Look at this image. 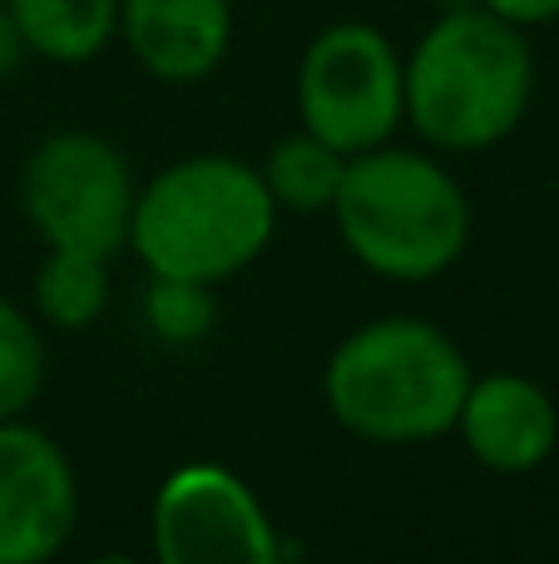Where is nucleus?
Wrapping results in <instances>:
<instances>
[{
	"instance_id": "20e7f679",
	"label": "nucleus",
	"mask_w": 559,
	"mask_h": 564,
	"mask_svg": "<svg viewBox=\"0 0 559 564\" xmlns=\"http://www.w3.org/2000/svg\"><path fill=\"white\" fill-rule=\"evenodd\" d=\"M332 224L366 273L426 282L461 263L471 243V198L441 159L386 139L347 159Z\"/></svg>"
},
{
	"instance_id": "423d86ee",
	"label": "nucleus",
	"mask_w": 559,
	"mask_h": 564,
	"mask_svg": "<svg viewBox=\"0 0 559 564\" xmlns=\"http://www.w3.org/2000/svg\"><path fill=\"white\" fill-rule=\"evenodd\" d=\"M297 119L342 154L376 149L406 124L402 50L366 20H337L297 59Z\"/></svg>"
},
{
	"instance_id": "0eeeda50",
	"label": "nucleus",
	"mask_w": 559,
	"mask_h": 564,
	"mask_svg": "<svg viewBox=\"0 0 559 564\" xmlns=\"http://www.w3.org/2000/svg\"><path fill=\"white\" fill-rule=\"evenodd\" d=\"M149 545L164 564H273L287 555L257 490L213 460L164 476L149 506Z\"/></svg>"
},
{
	"instance_id": "9d476101",
	"label": "nucleus",
	"mask_w": 559,
	"mask_h": 564,
	"mask_svg": "<svg viewBox=\"0 0 559 564\" xmlns=\"http://www.w3.org/2000/svg\"><path fill=\"white\" fill-rule=\"evenodd\" d=\"M129 55L164 85H198L233 50V0H119Z\"/></svg>"
},
{
	"instance_id": "f8f14e48",
	"label": "nucleus",
	"mask_w": 559,
	"mask_h": 564,
	"mask_svg": "<svg viewBox=\"0 0 559 564\" xmlns=\"http://www.w3.org/2000/svg\"><path fill=\"white\" fill-rule=\"evenodd\" d=\"M347 159L352 154H342V149L322 144L317 134L297 129V134L277 139V144L267 149L257 174H263L277 214L313 218V214H332L337 188H342V174H347Z\"/></svg>"
},
{
	"instance_id": "7ed1b4c3",
	"label": "nucleus",
	"mask_w": 559,
	"mask_h": 564,
	"mask_svg": "<svg viewBox=\"0 0 559 564\" xmlns=\"http://www.w3.org/2000/svg\"><path fill=\"white\" fill-rule=\"evenodd\" d=\"M277 218L283 214L257 164L233 154H188L139 188L129 248L149 278L218 288L267 253Z\"/></svg>"
},
{
	"instance_id": "f257e3e1",
	"label": "nucleus",
	"mask_w": 559,
	"mask_h": 564,
	"mask_svg": "<svg viewBox=\"0 0 559 564\" xmlns=\"http://www.w3.org/2000/svg\"><path fill=\"white\" fill-rule=\"evenodd\" d=\"M406 124L446 154H481L520 129L535 99V55L520 25L456 6L402 55Z\"/></svg>"
},
{
	"instance_id": "6e6552de",
	"label": "nucleus",
	"mask_w": 559,
	"mask_h": 564,
	"mask_svg": "<svg viewBox=\"0 0 559 564\" xmlns=\"http://www.w3.org/2000/svg\"><path fill=\"white\" fill-rule=\"evenodd\" d=\"M79 525V480L65 446L25 416L0 421V564H45Z\"/></svg>"
},
{
	"instance_id": "39448f33",
	"label": "nucleus",
	"mask_w": 559,
	"mask_h": 564,
	"mask_svg": "<svg viewBox=\"0 0 559 564\" xmlns=\"http://www.w3.org/2000/svg\"><path fill=\"white\" fill-rule=\"evenodd\" d=\"M139 184L129 159L95 129H55L20 169V208L50 248L114 263L129 248Z\"/></svg>"
},
{
	"instance_id": "1a4fd4ad",
	"label": "nucleus",
	"mask_w": 559,
	"mask_h": 564,
	"mask_svg": "<svg viewBox=\"0 0 559 564\" xmlns=\"http://www.w3.org/2000/svg\"><path fill=\"white\" fill-rule=\"evenodd\" d=\"M456 431L485 470L530 476L559 451V406L540 381L520 371H485L465 387Z\"/></svg>"
},
{
	"instance_id": "4468645a",
	"label": "nucleus",
	"mask_w": 559,
	"mask_h": 564,
	"mask_svg": "<svg viewBox=\"0 0 559 564\" xmlns=\"http://www.w3.org/2000/svg\"><path fill=\"white\" fill-rule=\"evenodd\" d=\"M45 391V337L40 327L0 297V421H15Z\"/></svg>"
},
{
	"instance_id": "2eb2a0df",
	"label": "nucleus",
	"mask_w": 559,
	"mask_h": 564,
	"mask_svg": "<svg viewBox=\"0 0 559 564\" xmlns=\"http://www.w3.org/2000/svg\"><path fill=\"white\" fill-rule=\"evenodd\" d=\"M218 297L208 282L188 278H149L144 288V327L154 332L164 347H194L213 332Z\"/></svg>"
},
{
	"instance_id": "dca6fc26",
	"label": "nucleus",
	"mask_w": 559,
	"mask_h": 564,
	"mask_svg": "<svg viewBox=\"0 0 559 564\" xmlns=\"http://www.w3.org/2000/svg\"><path fill=\"white\" fill-rule=\"evenodd\" d=\"M481 6L495 10L501 20H511V25H520V30H535V25L559 20V0H481Z\"/></svg>"
},
{
	"instance_id": "f3484780",
	"label": "nucleus",
	"mask_w": 559,
	"mask_h": 564,
	"mask_svg": "<svg viewBox=\"0 0 559 564\" xmlns=\"http://www.w3.org/2000/svg\"><path fill=\"white\" fill-rule=\"evenodd\" d=\"M25 59H30L25 35H20V25H15V15H10V6L0 0V79L15 75V69L25 65Z\"/></svg>"
},
{
	"instance_id": "ddd939ff",
	"label": "nucleus",
	"mask_w": 559,
	"mask_h": 564,
	"mask_svg": "<svg viewBox=\"0 0 559 564\" xmlns=\"http://www.w3.org/2000/svg\"><path fill=\"white\" fill-rule=\"evenodd\" d=\"M109 307V258L50 248L35 268V312L59 332H85Z\"/></svg>"
},
{
	"instance_id": "9b49d317",
	"label": "nucleus",
	"mask_w": 559,
	"mask_h": 564,
	"mask_svg": "<svg viewBox=\"0 0 559 564\" xmlns=\"http://www.w3.org/2000/svg\"><path fill=\"white\" fill-rule=\"evenodd\" d=\"M25 50L50 65H89L119 35V0H6Z\"/></svg>"
},
{
	"instance_id": "f03ea898",
	"label": "nucleus",
	"mask_w": 559,
	"mask_h": 564,
	"mask_svg": "<svg viewBox=\"0 0 559 564\" xmlns=\"http://www.w3.org/2000/svg\"><path fill=\"white\" fill-rule=\"evenodd\" d=\"M471 361L426 317H376L352 327L322 367V401L342 431L372 446H421L456 431Z\"/></svg>"
}]
</instances>
